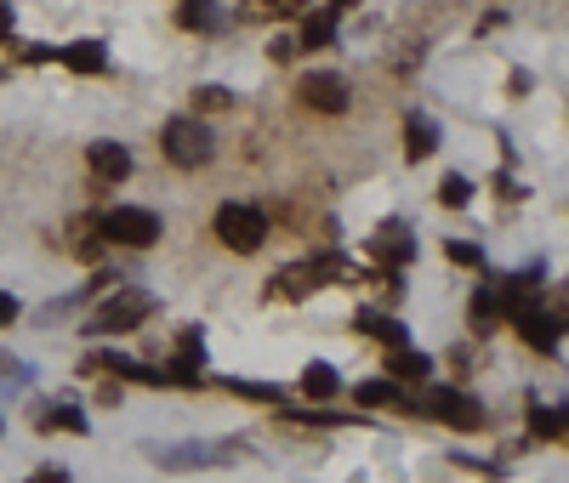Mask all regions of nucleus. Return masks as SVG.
Segmentation results:
<instances>
[{"label": "nucleus", "mask_w": 569, "mask_h": 483, "mask_svg": "<svg viewBox=\"0 0 569 483\" xmlns=\"http://www.w3.org/2000/svg\"><path fill=\"white\" fill-rule=\"evenodd\" d=\"M12 34V7H0V40Z\"/></svg>", "instance_id": "30"}, {"label": "nucleus", "mask_w": 569, "mask_h": 483, "mask_svg": "<svg viewBox=\"0 0 569 483\" xmlns=\"http://www.w3.org/2000/svg\"><path fill=\"white\" fill-rule=\"evenodd\" d=\"M433 149H439V125L427 120V114H410V120H405V154H410V160H427Z\"/></svg>", "instance_id": "13"}, {"label": "nucleus", "mask_w": 569, "mask_h": 483, "mask_svg": "<svg viewBox=\"0 0 569 483\" xmlns=\"http://www.w3.org/2000/svg\"><path fill=\"white\" fill-rule=\"evenodd\" d=\"M308 0H246V18L262 23V18H297Z\"/></svg>", "instance_id": "19"}, {"label": "nucleus", "mask_w": 569, "mask_h": 483, "mask_svg": "<svg viewBox=\"0 0 569 483\" xmlns=\"http://www.w3.org/2000/svg\"><path fill=\"white\" fill-rule=\"evenodd\" d=\"M530 426H536V439H563V415H558V410H547V404H536V410H530Z\"/></svg>", "instance_id": "23"}, {"label": "nucleus", "mask_w": 569, "mask_h": 483, "mask_svg": "<svg viewBox=\"0 0 569 483\" xmlns=\"http://www.w3.org/2000/svg\"><path fill=\"white\" fill-rule=\"evenodd\" d=\"M388 370H393V381H427L433 359L416 353V348H388Z\"/></svg>", "instance_id": "15"}, {"label": "nucleus", "mask_w": 569, "mask_h": 483, "mask_svg": "<svg viewBox=\"0 0 569 483\" xmlns=\"http://www.w3.org/2000/svg\"><path fill=\"white\" fill-rule=\"evenodd\" d=\"M233 393H246V399H262V404H284L279 386H257V381H233Z\"/></svg>", "instance_id": "26"}, {"label": "nucleus", "mask_w": 569, "mask_h": 483, "mask_svg": "<svg viewBox=\"0 0 569 483\" xmlns=\"http://www.w3.org/2000/svg\"><path fill=\"white\" fill-rule=\"evenodd\" d=\"M330 40H337V12H313L297 46H313V52H319V46H330Z\"/></svg>", "instance_id": "21"}, {"label": "nucleus", "mask_w": 569, "mask_h": 483, "mask_svg": "<svg viewBox=\"0 0 569 483\" xmlns=\"http://www.w3.org/2000/svg\"><path fill=\"white\" fill-rule=\"evenodd\" d=\"M365 256L382 262V268H405V262L416 256V239H410L405 222H382V233H376L370 245H365Z\"/></svg>", "instance_id": "6"}, {"label": "nucleus", "mask_w": 569, "mask_h": 483, "mask_svg": "<svg viewBox=\"0 0 569 483\" xmlns=\"http://www.w3.org/2000/svg\"><path fill=\"white\" fill-rule=\"evenodd\" d=\"M91 177H98V188H114V182H126L131 177V154L120 149V142H91Z\"/></svg>", "instance_id": "9"}, {"label": "nucleus", "mask_w": 569, "mask_h": 483, "mask_svg": "<svg viewBox=\"0 0 569 483\" xmlns=\"http://www.w3.org/2000/svg\"><path fill=\"white\" fill-rule=\"evenodd\" d=\"M337 370H330V364H308V375H302V393L308 399H330V393H337Z\"/></svg>", "instance_id": "22"}, {"label": "nucleus", "mask_w": 569, "mask_h": 483, "mask_svg": "<svg viewBox=\"0 0 569 483\" xmlns=\"http://www.w3.org/2000/svg\"><path fill=\"white\" fill-rule=\"evenodd\" d=\"M297 91H302V103L319 109V114H348V80L342 74H308Z\"/></svg>", "instance_id": "7"}, {"label": "nucleus", "mask_w": 569, "mask_h": 483, "mask_svg": "<svg viewBox=\"0 0 569 483\" xmlns=\"http://www.w3.org/2000/svg\"><path fill=\"white\" fill-rule=\"evenodd\" d=\"M512 324H518V335L536 348V353H558V319H547L541 313V302L536 308H525V313H512Z\"/></svg>", "instance_id": "10"}, {"label": "nucleus", "mask_w": 569, "mask_h": 483, "mask_svg": "<svg viewBox=\"0 0 569 483\" xmlns=\"http://www.w3.org/2000/svg\"><path fill=\"white\" fill-rule=\"evenodd\" d=\"M12 319H18V302H12V296H0V324H12Z\"/></svg>", "instance_id": "29"}, {"label": "nucleus", "mask_w": 569, "mask_h": 483, "mask_svg": "<svg viewBox=\"0 0 569 483\" xmlns=\"http://www.w3.org/2000/svg\"><path fill=\"white\" fill-rule=\"evenodd\" d=\"M342 7H353V0H337V12H342Z\"/></svg>", "instance_id": "31"}, {"label": "nucleus", "mask_w": 569, "mask_h": 483, "mask_svg": "<svg viewBox=\"0 0 569 483\" xmlns=\"http://www.w3.org/2000/svg\"><path fill=\"white\" fill-rule=\"evenodd\" d=\"M496 324H501V296H496V290H479V296H472V330L490 335Z\"/></svg>", "instance_id": "18"}, {"label": "nucleus", "mask_w": 569, "mask_h": 483, "mask_svg": "<svg viewBox=\"0 0 569 483\" xmlns=\"http://www.w3.org/2000/svg\"><path fill=\"white\" fill-rule=\"evenodd\" d=\"M233 97L222 91V85H200V109H228Z\"/></svg>", "instance_id": "27"}, {"label": "nucleus", "mask_w": 569, "mask_h": 483, "mask_svg": "<svg viewBox=\"0 0 569 483\" xmlns=\"http://www.w3.org/2000/svg\"><path fill=\"white\" fill-rule=\"evenodd\" d=\"M154 313V296H149V290H114V296L98 308V313H91V324H86V335H126V330H137L142 319H149Z\"/></svg>", "instance_id": "2"}, {"label": "nucleus", "mask_w": 569, "mask_h": 483, "mask_svg": "<svg viewBox=\"0 0 569 483\" xmlns=\"http://www.w3.org/2000/svg\"><path fill=\"white\" fill-rule=\"evenodd\" d=\"M217 239L228 251L251 256V251H262V239H268V217L257 205H222L217 211Z\"/></svg>", "instance_id": "3"}, {"label": "nucleus", "mask_w": 569, "mask_h": 483, "mask_svg": "<svg viewBox=\"0 0 569 483\" xmlns=\"http://www.w3.org/2000/svg\"><path fill=\"white\" fill-rule=\"evenodd\" d=\"M421 410L433 415V421H445V426H461V432L485 426V404L467 399V393H456V386H427V393H421Z\"/></svg>", "instance_id": "4"}, {"label": "nucleus", "mask_w": 569, "mask_h": 483, "mask_svg": "<svg viewBox=\"0 0 569 483\" xmlns=\"http://www.w3.org/2000/svg\"><path fill=\"white\" fill-rule=\"evenodd\" d=\"M353 324L370 335V342H382V348H405V342H410V330H405L399 319H388V313H359Z\"/></svg>", "instance_id": "14"}, {"label": "nucleus", "mask_w": 569, "mask_h": 483, "mask_svg": "<svg viewBox=\"0 0 569 483\" xmlns=\"http://www.w3.org/2000/svg\"><path fill=\"white\" fill-rule=\"evenodd\" d=\"M319 279H325V273H319V262H297V268H284V273L268 284V296H291V302H297V296H308V290H313Z\"/></svg>", "instance_id": "11"}, {"label": "nucleus", "mask_w": 569, "mask_h": 483, "mask_svg": "<svg viewBox=\"0 0 569 483\" xmlns=\"http://www.w3.org/2000/svg\"><path fill=\"white\" fill-rule=\"evenodd\" d=\"M445 256H450V262H461V268H485V251H479V245H467V239H461V245L450 239V245H445Z\"/></svg>", "instance_id": "25"}, {"label": "nucleus", "mask_w": 569, "mask_h": 483, "mask_svg": "<svg viewBox=\"0 0 569 483\" xmlns=\"http://www.w3.org/2000/svg\"><path fill=\"white\" fill-rule=\"evenodd\" d=\"M34 426L40 432H86V415L69 410V404H58V410H34Z\"/></svg>", "instance_id": "17"}, {"label": "nucleus", "mask_w": 569, "mask_h": 483, "mask_svg": "<svg viewBox=\"0 0 569 483\" xmlns=\"http://www.w3.org/2000/svg\"><path fill=\"white\" fill-rule=\"evenodd\" d=\"M63 69H74V74H98L103 63H109V52H103V46L98 40H74V46H63V52H52Z\"/></svg>", "instance_id": "12"}, {"label": "nucleus", "mask_w": 569, "mask_h": 483, "mask_svg": "<svg viewBox=\"0 0 569 483\" xmlns=\"http://www.w3.org/2000/svg\"><path fill=\"white\" fill-rule=\"evenodd\" d=\"M177 18H182V29H194V34H211V29H222V12L211 7V0H182V7H177Z\"/></svg>", "instance_id": "16"}, {"label": "nucleus", "mask_w": 569, "mask_h": 483, "mask_svg": "<svg viewBox=\"0 0 569 483\" xmlns=\"http://www.w3.org/2000/svg\"><path fill=\"white\" fill-rule=\"evenodd\" d=\"M160 142H166V160L182 165V171H200V165L217 154V137H211L200 120H182V114L166 120V137H160Z\"/></svg>", "instance_id": "1"}, {"label": "nucleus", "mask_w": 569, "mask_h": 483, "mask_svg": "<svg viewBox=\"0 0 569 483\" xmlns=\"http://www.w3.org/2000/svg\"><path fill=\"white\" fill-rule=\"evenodd\" d=\"M103 239H114V245H154V239H160V217L137 211V205H114L103 217Z\"/></svg>", "instance_id": "5"}, {"label": "nucleus", "mask_w": 569, "mask_h": 483, "mask_svg": "<svg viewBox=\"0 0 569 483\" xmlns=\"http://www.w3.org/2000/svg\"><path fill=\"white\" fill-rule=\"evenodd\" d=\"M268 58H279V63H284V58H297V40H284V34H279V40L268 46Z\"/></svg>", "instance_id": "28"}, {"label": "nucleus", "mask_w": 569, "mask_h": 483, "mask_svg": "<svg viewBox=\"0 0 569 483\" xmlns=\"http://www.w3.org/2000/svg\"><path fill=\"white\" fill-rule=\"evenodd\" d=\"M353 399H359V404H405L399 381H359V386H353Z\"/></svg>", "instance_id": "20"}, {"label": "nucleus", "mask_w": 569, "mask_h": 483, "mask_svg": "<svg viewBox=\"0 0 569 483\" xmlns=\"http://www.w3.org/2000/svg\"><path fill=\"white\" fill-rule=\"evenodd\" d=\"M541 279H547V268H525V273H512V279H501V313L512 319V313H525V308H536V296H541Z\"/></svg>", "instance_id": "8"}, {"label": "nucleus", "mask_w": 569, "mask_h": 483, "mask_svg": "<svg viewBox=\"0 0 569 483\" xmlns=\"http://www.w3.org/2000/svg\"><path fill=\"white\" fill-rule=\"evenodd\" d=\"M439 200H445V205H467V200H472V182H467V177H445Z\"/></svg>", "instance_id": "24"}]
</instances>
